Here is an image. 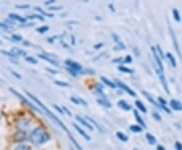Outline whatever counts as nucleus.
Segmentation results:
<instances>
[{
    "instance_id": "nucleus-1",
    "label": "nucleus",
    "mask_w": 182,
    "mask_h": 150,
    "mask_svg": "<svg viewBox=\"0 0 182 150\" xmlns=\"http://www.w3.org/2000/svg\"><path fill=\"white\" fill-rule=\"evenodd\" d=\"M26 95H28V97H30V99H32V101H34V103H36V105H39V107H41L42 109H43V111H44V113H45V114H47V116L49 117V118L51 119V120L53 121V122L55 123V124H57V125H58L59 127H60L61 129H63V130H64L65 132H66V133L68 134V135H70V133H69V130H68V128H67V127L65 126L64 124H63V123H62V121H61L60 119H59L58 117L56 116V115H55V114H53V113H52V111H50V109H48V107H46V105H44V103H42V101H40L39 99H36V97H34V95H32V93H30V92H28V91H26Z\"/></svg>"
},
{
    "instance_id": "nucleus-2",
    "label": "nucleus",
    "mask_w": 182,
    "mask_h": 150,
    "mask_svg": "<svg viewBox=\"0 0 182 150\" xmlns=\"http://www.w3.org/2000/svg\"><path fill=\"white\" fill-rule=\"evenodd\" d=\"M49 139H50L49 134L42 127L34 128L30 135V141L32 143H34V145H42V144L49 141Z\"/></svg>"
},
{
    "instance_id": "nucleus-3",
    "label": "nucleus",
    "mask_w": 182,
    "mask_h": 150,
    "mask_svg": "<svg viewBox=\"0 0 182 150\" xmlns=\"http://www.w3.org/2000/svg\"><path fill=\"white\" fill-rule=\"evenodd\" d=\"M9 90H10V91L12 92L13 95H16V97H18V99H19L20 101H21L22 103H24V105H28V107H30V109H34V111H39V113H42V111H41V109H40L39 107H34V105H32V103H30V101H28V99H26V97H24V95H21V93H19V92L17 91L16 89H14V88H11V87H10V88H9Z\"/></svg>"
},
{
    "instance_id": "nucleus-4",
    "label": "nucleus",
    "mask_w": 182,
    "mask_h": 150,
    "mask_svg": "<svg viewBox=\"0 0 182 150\" xmlns=\"http://www.w3.org/2000/svg\"><path fill=\"white\" fill-rule=\"evenodd\" d=\"M151 50H152L153 56H154V61H155V65H156V70L159 74H161V73H163V70H164V68H163V64H162V59H161L160 55H159L158 52H157L156 48L152 47L151 48Z\"/></svg>"
},
{
    "instance_id": "nucleus-5",
    "label": "nucleus",
    "mask_w": 182,
    "mask_h": 150,
    "mask_svg": "<svg viewBox=\"0 0 182 150\" xmlns=\"http://www.w3.org/2000/svg\"><path fill=\"white\" fill-rule=\"evenodd\" d=\"M114 83H116V85H118L120 89H122V90H124L126 92H128L130 95H132V97H136V92L134 91L131 87H129L128 85H126L124 82L120 81V80H116V82H114Z\"/></svg>"
},
{
    "instance_id": "nucleus-6",
    "label": "nucleus",
    "mask_w": 182,
    "mask_h": 150,
    "mask_svg": "<svg viewBox=\"0 0 182 150\" xmlns=\"http://www.w3.org/2000/svg\"><path fill=\"white\" fill-rule=\"evenodd\" d=\"M66 65L69 67L70 69H72V70H74V71H76V72H81V70H82V66L79 64V63H77V62H75V61H72V60H67L66 62Z\"/></svg>"
},
{
    "instance_id": "nucleus-7",
    "label": "nucleus",
    "mask_w": 182,
    "mask_h": 150,
    "mask_svg": "<svg viewBox=\"0 0 182 150\" xmlns=\"http://www.w3.org/2000/svg\"><path fill=\"white\" fill-rule=\"evenodd\" d=\"M76 120H77L79 123H81L84 127H86L88 130H90V131L93 130V127L91 126V124H90V123H88V121L86 120V119L82 118V117H80V116H76Z\"/></svg>"
},
{
    "instance_id": "nucleus-8",
    "label": "nucleus",
    "mask_w": 182,
    "mask_h": 150,
    "mask_svg": "<svg viewBox=\"0 0 182 150\" xmlns=\"http://www.w3.org/2000/svg\"><path fill=\"white\" fill-rule=\"evenodd\" d=\"M170 107H171V109H175V111H181L182 109L181 103L176 101V99H172V101H170Z\"/></svg>"
},
{
    "instance_id": "nucleus-9",
    "label": "nucleus",
    "mask_w": 182,
    "mask_h": 150,
    "mask_svg": "<svg viewBox=\"0 0 182 150\" xmlns=\"http://www.w3.org/2000/svg\"><path fill=\"white\" fill-rule=\"evenodd\" d=\"M73 127H74V128H75L76 130L78 131V133H79V134H80V135H81V136H83V137L85 138L86 140H90V136L88 135L87 133H86V132H85V131L83 130V129H81V128H80V127L78 126L77 124H73Z\"/></svg>"
},
{
    "instance_id": "nucleus-10",
    "label": "nucleus",
    "mask_w": 182,
    "mask_h": 150,
    "mask_svg": "<svg viewBox=\"0 0 182 150\" xmlns=\"http://www.w3.org/2000/svg\"><path fill=\"white\" fill-rule=\"evenodd\" d=\"M8 16H9V18H11V20H16V22H22V24H24V22H26V18L19 16L18 14H15V13H10Z\"/></svg>"
},
{
    "instance_id": "nucleus-11",
    "label": "nucleus",
    "mask_w": 182,
    "mask_h": 150,
    "mask_svg": "<svg viewBox=\"0 0 182 150\" xmlns=\"http://www.w3.org/2000/svg\"><path fill=\"white\" fill-rule=\"evenodd\" d=\"M39 58L43 59V60H45V61H48V62H50L51 64L55 65V66H58V65H59V63L57 62L56 60H54V59L50 58L49 56H47V55H43V54H40V55H39Z\"/></svg>"
},
{
    "instance_id": "nucleus-12",
    "label": "nucleus",
    "mask_w": 182,
    "mask_h": 150,
    "mask_svg": "<svg viewBox=\"0 0 182 150\" xmlns=\"http://www.w3.org/2000/svg\"><path fill=\"white\" fill-rule=\"evenodd\" d=\"M10 52L13 54V55L15 56V57H16V58L18 57V56H26V51L18 49V48H12V49L10 50Z\"/></svg>"
},
{
    "instance_id": "nucleus-13",
    "label": "nucleus",
    "mask_w": 182,
    "mask_h": 150,
    "mask_svg": "<svg viewBox=\"0 0 182 150\" xmlns=\"http://www.w3.org/2000/svg\"><path fill=\"white\" fill-rule=\"evenodd\" d=\"M142 93H143V95H145V97H146V99H148V101H150V103H152L153 105H155V107H159V109H160V103H156V101H155L154 99H153V97H151L150 95H149L148 92H147V91H145V90H143V91H142Z\"/></svg>"
},
{
    "instance_id": "nucleus-14",
    "label": "nucleus",
    "mask_w": 182,
    "mask_h": 150,
    "mask_svg": "<svg viewBox=\"0 0 182 150\" xmlns=\"http://www.w3.org/2000/svg\"><path fill=\"white\" fill-rule=\"evenodd\" d=\"M15 141H24L26 139V132L24 131H18L16 134H15L14 137Z\"/></svg>"
},
{
    "instance_id": "nucleus-15",
    "label": "nucleus",
    "mask_w": 182,
    "mask_h": 150,
    "mask_svg": "<svg viewBox=\"0 0 182 150\" xmlns=\"http://www.w3.org/2000/svg\"><path fill=\"white\" fill-rule=\"evenodd\" d=\"M118 105L120 107V109H124V111H130V109H132L131 105H130L129 103H126V101H120L118 103Z\"/></svg>"
},
{
    "instance_id": "nucleus-16",
    "label": "nucleus",
    "mask_w": 182,
    "mask_h": 150,
    "mask_svg": "<svg viewBox=\"0 0 182 150\" xmlns=\"http://www.w3.org/2000/svg\"><path fill=\"white\" fill-rule=\"evenodd\" d=\"M134 115H135V118H136V120H137V122L139 123L140 125H141V126H143L144 128H146V124H145V122H144V120L143 119H142V117L140 116V114L139 113H138L137 111H134Z\"/></svg>"
},
{
    "instance_id": "nucleus-17",
    "label": "nucleus",
    "mask_w": 182,
    "mask_h": 150,
    "mask_svg": "<svg viewBox=\"0 0 182 150\" xmlns=\"http://www.w3.org/2000/svg\"><path fill=\"white\" fill-rule=\"evenodd\" d=\"M70 101H73V103H77V105H87V103H86L84 99H78V97H70Z\"/></svg>"
},
{
    "instance_id": "nucleus-18",
    "label": "nucleus",
    "mask_w": 182,
    "mask_h": 150,
    "mask_svg": "<svg viewBox=\"0 0 182 150\" xmlns=\"http://www.w3.org/2000/svg\"><path fill=\"white\" fill-rule=\"evenodd\" d=\"M98 101V103H100L102 107H107V109L111 107V103H109L106 99H98V101Z\"/></svg>"
},
{
    "instance_id": "nucleus-19",
    "label": "nucleus",
    "mask_w": 182,
    "mask_h": 150,
    "mask_svg": "<svg viewBox=\"0 0 182 150\" xmlns=\"http://www.w3.org/2000/svg\"><path fill=\"white\" fill-rule=\"evenodd\" d=\"M166 57L168 58V60H169V62L171 63L172 67H174L175 68L176 66H177V63H176V59L174 58V56L172 55L171 53H167V55H166Z\"/></svg>"
},
{
    "instance_id": "nucleus-20",
    "label": "nucleus",
    "mask_w": 182,
    "mask_h": 150,
    "mask_svg": "<svg viewBox=\"0 0 182 150\" xmlns=\"http://www.w3.org/2000/svg\"><path fill=\"white\" fill-rule=\"evenodd\" d=\"M101 81L103 82L104 84H106L107 86H109V87H112V88H114L116 87V83L114 82H112V81H110L109 79H107L106 77H101Z\"/></svg>"
},
{
    "instance_id": "nucleus-21",
    "label": "nucleus",
    "mask_w": 182,
    "mask_h": 150,
    "mask_svg": "<svg viewBox=\"0 0 182 150\" xmlns=\"http://www.w3.org/2000/svg\"><path fill=\"white\" fill-rule=\"evenodd\" d=\"M159 76H160V80H161V82H162L163 86L165 88V91L167 92V93H169V90H168V86H167V83H166V79H165V76H164V73L159 74Z\"/></svg>"
},
{
    "instance_id": "nucleus-22",
    "label": "nucleus",
    "mask_w": 182,
    "mask_h": 150,
    "mask_svg": "<svg viewBox=\"0 0 182 150\" xmlns=\"http://www.w3.org/2000/svg\"><path fill=\"white\" fill-rule=\"evenodd\" d=\"M86 120H87V121H89V122L91 123V124H93V125H94V126H95V128H96V129H98V130L100 131V132H103V130H102V128H101V127H100V125H99L98 123H96V122H95V121L93 120V119H91V118H89V117H87V118H86Z\"/></svg>"
},
{
    "instance_id": "nucleus-23",
    "label": "nucleus",
    "mask_w": 182,
    "mask_h": 150,
    "mask_svg": "<svg viewBox=\"0 0 182 150\" xmlns=\"http://www.w3.org/2000/svg\"><path fill=\"white\" fill-rule=\"evenodd\" d=\"M130 130L132 132H135V133H140V132H142V127H140L139 125H132L130 127Z\"/></svg>"
},
{
    "instance_id": "nucleus-24",
    "label": "nucleus",
    "mask_w": 182,
    "mask_h": 150,
    "mask_svg": "<svg viewBox=\"0 0 182 150\" xmlns=\"http://www.w3.org/2000/svg\"><path fill=\"white\" fill-rule=\"evenodd\" d=\"M136 107H137L140 111H143V113H146V111H147V109L145 107V105H143V103H142V101H136Z\"/></svg>"
},
{
    "instance_id": "nucleus-25",
    "label": "nucleus",
    "mask_w": 182,
    "mask_h": 150,
    "mask_svg": "<svg viewBox=\"0 0 182 150\" xmlns=\"http://www.w3.org/2000/svg\"><path fill=\"white\" fill-rule=\"evenodd\" d=\"M116 137H118V139H120V141H122V142H126L128 140H129V138L126 137L124 133H122V132H118V133H116Z\"/></svg>"
},
{
    "instance_id": "nucleus-26",
    "label": "nucleus",
    "mask_w": 182,
    "mask_h": 150,
    "mask_svg": "<svg viewBox=\"0 0 182 150\" xmlns=\"http://www.w3.org/2000/svg\"><path fill=\"white\" fill-rule=\"evenodd\" d=\"M146 138H147V140H148V142L150 144H155V143H156V138H155V136H153L152 134L148 133L147 135H146Z\"/></svg>"
},
{
    "instance_id": "nucleus-27",
    "label": "nucleus",
    "mask_w": 182,
    "mask_h": 150,
    "mask_svg": "<svg viewBox=\"0 0 182 150\" xmlns=\"http://www.w3.org/2000/svg\"><path fill=\"white\" fill-rule=\"evenodd\" d=\"M32 18H36V20H42V22L45 20L43 15H40V14H32V15H30L28 17H26V20H32Z\"/></svg>"
},
{
    "instance_id": "nucleus-28",
    "label": "nucleus",
    "mask_w": 182,
    "mask_h": 150,
    "mask_svg": "<svg viewBox=\"0 0 182 150\" xmlns=\"http://www.w3.org/2000/svg\"><path fill=\"white\" fill-rule=\"evenodd\" d=\"M118 70L120 71H122V72H124V73H133V70L132 69H130V68H128V67H126V66H118Z\"/></svg>"
},
{
    "instance_id": "nucleus-29",
    "label": "nucleus",
    "mask_w": 182,
    "mask_h": 150,
    "mask_svg": "<svg viewBox=\"0 0 182 150\" xmlns=\"http://www.w3.org/2000/svg\"><path fill=\"white\" fill-rule=\"evenodd\" d=\"M13 150H30V147L28 145H24V144H21V145H17Z\"/></svg>"
},
{
    "instance_id": "nucleus-30",
    "label": "nucleus",
    "mask_w": 182,
    "mask_h": 150,
    "mask_svg": "<svg viewBox=\"0 0 182 150\" xmlns=\"http://www.w3.org/2000/svg\"><path fill=\"white\" fill-rule=\"evenodd\" d=\"M34 9H36V10H38V11H40V12L42 13V14H44V15H47V16H49V17H53L54 15L53 14H51V13H48V12H46V11H44L43 9L41 8V7H34Z\"/></svg>"
},
{
    "instance_id": "nucleus-31",
    "label": "nucleus",
    "mask_w": 182,
    "mask_h": 150,
    "mask_svg": "<svg viewBox=\"0 0 182 150\" xmlns=\"http://www.w3.org/2000/svg\"><path fill=\"white\" fill-rule=\"evenodd\" d=\"M11 38H12V40H13L14 42H20V41H22V38H21L20 36H18V34H13Z\"/></svg>"
},
{
    "instance_id": "nucleus-32",
    "label": "nucleus",
    "mask_w": 182,
    "mask_h": 150,
    "mask_svg": "<svg viewBox=\"0 0 182 150\" xmlns=\"http://www.w3.org/2000/svg\"><path fill=\"white\" fill-rule=\"evenodd\" d=\"M173 15H174V18H175L177 22H180V15L177 9H173Z\"/></svg>"
},
{
    "instance_id": "nucleus-33",
    "label": "nucleus",
    "mask_w": 182,
    "mask_h": 150,
    "mask_svg": "<svg viewBox=\"0 0 182 150\" xmlns=\"http://www.w3.org/2000/svg\"><path fill=\"white\" fill-rule=\"evenodd\" d=\"M49 30V26H42V28H38V32H41V34H44L45 32H48Z\"/></svg>"
},
{
    "instance_id": "nucleus-34",
    "label": "nucleus",
    "mask_w": 182,
    "mask_h": 150,
    "mask_svg": "<svg viewBox=\"0 0 182 150\" xmlns=\"http://www.w3.org/2000/svg\"><path fill=\"white\" fill-rule=\"evenodd\" d=\"M26 60L30 63H32V64H36V63H38V61H36L34 57H26Z\"/></svg>"
},
{
    "instance_id": "nucleus-35",
    "label": "nucleus",
    "mask_w": 182,
    "mask_h": 150,
    "mask_svg": "<svg viewBox=\"0 0 182 150\" xmlns=\"http://www.w3.org/2000/svg\"><path fill=\"white\" fill-rule=\"evenodd\" d=\"M152 116L156 121H161V117H160V115H159L158 113H153Z\"/></svg>"
},
{
    "instance_id": "nucleus-36",
    "label": "nucleus",
    "mask_w": 182,
    "mask_h": 150,
    "mask_svg": "<svg viewBox=\"0 0 182 150\" xmlns=\"http://www.w3.org/2000/svg\"><path fill=\"white\" fill-rule=\"evenodd\" d=\"M55 83L57 84V85H61V86H68V83H66V82H61V81H55Z\"/></svg>"
},
{
    "instance_id": "nucleus-37",
    "label": "nucleus",
    "mask_w": 182,
    "mask_h": 150,
    "mask_svg": "<svg viewBox=\"0 0 182 150\" xmlns=\"http://www.w3.org/2000/svg\"><path fill=\"white\" fill-rule=\"evenodd\" d=\"M124 62H126V63H132V56H126V59H124Z\"/></svg>"
},
{
    "instance_id": "nucleus-38",
    "label": "nucleus",
    "mask_w": 182,
    "mask_h": 150,
    "mask_svg": "<svg viewBox=\"0 0 182 150\" xmlns=\"http://www.w3.org/2000/svg\"><path fill=\"white\" fill-rule=\"evenodd\" d=\"M67 69H68V71H69V72H70V73H71V74H72V75H73V76H77L78 72H76V71L72 70V69H70V68H69V67H68V68H67Z\"/></svg>"
},
{
    "instance_id": "nucleus-39",
    "label": "nucleus",
    "mask_w": 182,
    "mask_h": 150,
    "mask_svg": "<svg viewBox=\"0 0 182 150\" xmlns=\"http://www.w3.org/2000/svg\"><path fill=\"white\" fill-rule=\"evenodd\" d=\"M54 107H55L56 109H58V111H60V113H61L62 115H64V111H63V109H60V107H59L57 105H54Z\"/></svg>"
},
{
    "instance_id": "nucleus-40",
    "label": "nucleus",
    "mask_w": 182,
    "mask_h": 150,
    "mask_svg": "<svg viewBox=\"0 0 182 150\" xmlns=\"http://www.w3.org/2000/svg\"><path fill=\"white\" fill-rule=\"evenodd\" d=\"M61 8H62L61 6H52V7H50V9H51V10H60Z\"/></svg>"
},
{
    "instance_id": "nucleus-41",
    "label": "nucleus",
    "mask_w": 182,
    "mask_h": 150,
    "mask_svg": "<svg viewBox=\"0 0 182 150\" xmlns=\"http://www.w3.org/2000/svg\"><path fill=\"white\" fill-rule=\"evenodd\" d=\"M176 148H177V150H182V145L181 143H179V142H176Z\"/></svg>"
},
{
    "instance_id": "nucleus-42",
    "label": "nucleus",
    "mask_w": 182,
    "mask_h": 150,
    "mask_svg": "<svg viewBox=\"0 0 182 150\" xmlns=\"http://www.w3.org/2000/svg\"><path fill=\"white\" fill-rule=\"evenodd\" d=\"M17 8H28L30 7V5L26 4V5H16Z\"/></svg>"
},
{
    "instance_id": "nucleus-43",
    "label": "nucleus",
    "mask_w": 182,
    "mask_h": 150,
    "mask_svg": "<svg viewBox=\"0 0 182 150\" xmlns=\"http://www.w3.org/2000/svg\"><path fill=\"white\" fill-rule=\"evenodd\" d=\"M159 101H160V105H166V101H164V99H163L162 97H159Z\"/></svg>"
},
{
    "instance_id": "nucleus-44",
    "label": "nucleus",
    "mask_w": 182,
    "mask_h": 150,
    "mask_svg": "<svg viewBox=\"0 0 182 150\" xmlns=\"http://www.w3.org/2000/svg\"><path fill=\"white\" fill-rule=\"evenodd\" d=\"M55 2H56L55 0H50V1H46L45 4L46 5H50V4H53V3H55Z\"/></svg>"
},
{
    "instance_id": "nucleus-45",
    "label": "nucleus",
    "mask_w": 182,
    "mask_h": 150,
    "mask_svg": "<svg viewBox=\"0 0 182 150\" xmlns=\"http://www.w3.org/2000/svg\"><path fill=\"white\" fill-rule=\"evenodd\" d=\"M62 109H63V111H66V113H67V114L69 115V116H71V113H70V111H69V109H67L66 107H62Z\"/></svg>"
},
{
    "instance_id": "nucleus-46",
    "label": "nucleus",
    "mask_w": 182,
    "mask_h": 150,
    "mask_svg": "<svg viewBox=\"0 0 182 150\" xmlns=\"http://www.w3.org/2000/svg\"><path fill=\"white\" fill-rule=\"evenodd\" d=\"M157 150H166V149H165V148H164V146L159 145L158 147H157Z\"/></svg>"
},
{
    "instance_id": "nucleus-47",
    "label": "nucleus",
    "mask_w": 182,
    "mask_h": 150,
    "mask_svg": "<svg viewBox=\"0 0 182 150\" xmlns=\"http://www.w3.org/2000/svg\"><path fill=\"white\" fill-rule=\"evenodd\" d=\"M12 74H13V75H15V76H16L17 78H21V76H20V75H18V73L14 72V71H12Z\"/></svg>"
},
{
    "instance_id": "nucleus-48",
    "label": "nucleus",
    "mask_w": 182,
    "mask_h": 150,
    "mask_svg": "<svg viewBox=\"0 0 182 150\" xmlns=\"http://www.w3.org/2000/svg\"><path fill=\"white\" fill-rule=\"evenodd\" d=\"M122 58H118V59H114L113 62L116 63V62H122Z\"/></svg>"
},
{
    "instance_id": "nucleus-49",
    "label": "nucleus",
    "mask_w": 182,
    "mask_h": 150,
    "mask_svg": "<svg viewBox=\"0 0 182 150\" xmlns=\"http://www.w3.org/2000/svg\"><path fill=\"white\" fill-rule=\"evenodd\" d=\"M48 71H50V72H52V73H55V74H56L57 73V71L56 70H52V69H47Z\"/></svg>"
},
{
    "instance_id": "nucleus-50",
    "label": "nucleus",
    "mask_w": 182,
    "mask_h": 150,
    "mask_svg": "<svg viewBox=\"0 0 182 150\" xmlns=\"http://www.w3.org/2000/svg\"><path fill=\"white\" fill-rule=\"evenodd\" d=\"M0 118H1V111H0Z\"/></svg>"
},
{
    "instance_id": "nucleus-51",
    "label": "nucleus",
    "mask_w": 182,
    "mask_h": 150,
    "mask_svg": "<svg viewBox=\"0 0 182 150\" xmlns=\"http://www.w3.org/2000/svg\"><path fill=\"white\" fill-rule=\"evenodd\" d=\"M71 150H74V149H73V148H71Z\"/></svg>"
},
{
    "instance_id": "nucleus-52",
    "label": "nucleus",
    "mask_w": 182,
    "mask_h": 150,
    "mask_svg": "<svg viewBox=\"0 0 182 150\" xmlns=\"http://www.w3.org/2000/svg\"><path fill=\"white\" fill-rule=\"evenodd\" d=\"M0 45H1V41H0Z\"/></svg>"
},
{
    "instance_id": "nucleus-53",
    "label": "nucleus",
    "mask_w": 182,
    "mask_h": 150,
    "mask_svg": "<svg viewBox=\"0 0 182 150\" xmlns=\"http://www.w3.org/2000/svg\"><path fill=\"white\" fill-rule=\"evenodd\" d=\"M134 150H139V149H134Z\"/></svg>"
}]
</instances>
